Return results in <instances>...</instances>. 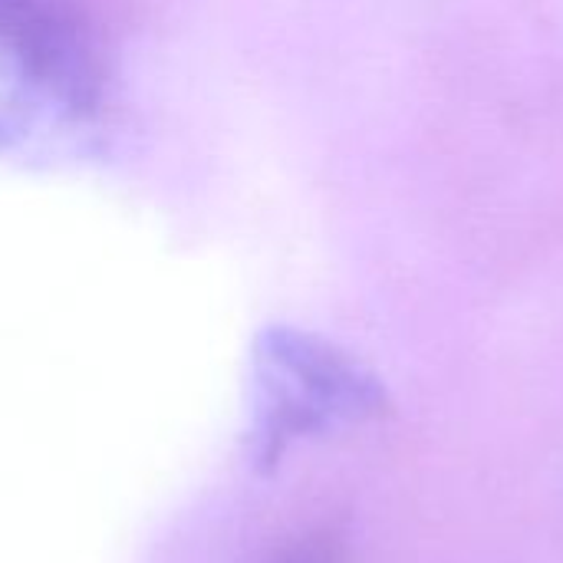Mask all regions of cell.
Returning a JSON list of instances; mask_svg holds the SVG:
<instances>
[{"instance_id": "2", "label": "cell", "mask_w": 563, "mask_h": 563, "mask_svg": "<svg viewBox=\"0 0 563 563\" xmlns=\"http://www.w3.org/2000/svg\"><path fill=\"white\" fill-rule=\"evenodd\" d=\"M383 383L343 346L297 330L267 327L254 343V462L271 468L307 435L386 416Z\"/></svg>"}, {"instance_id": "3", "label": "cell", "mask_w": 563, "mask_h": 563, "mask_svg": "<svg viewBox=\"0 0 563 563\" xmlns=\"http://www.w3.org/2000/svg\"><path fill=\"white\" fill-rule=\"evenodd\" d=\"M271 563H346L343 541L330 531H310L290 541Z\"/></svg>"}, {"instance_id": "1", "label": "cell", "mask_w": 563, "mask_h": 563, "mask_svg": "<svg viewBox=\"0 0 563 563\" xmlns=\"http://www.w3.org/2000/svg\"><path fill=\"white\" fill-rule=\"evenodd\" d=\"M106 102L92 33L56 0H0V155L86 129Z\"/></svg>"}]
</instances>
